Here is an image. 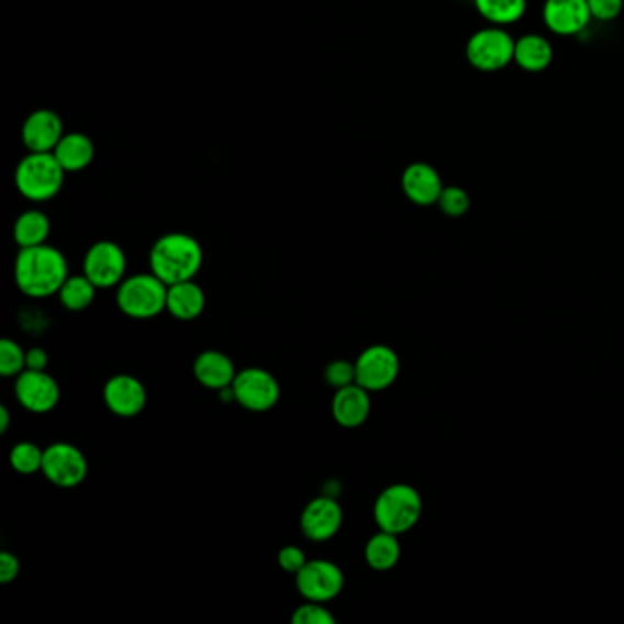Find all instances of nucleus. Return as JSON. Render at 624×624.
I'll list each match as a JSON object with an SVG mask.
<instances>
[{"label":"nucleus","mask_w":624,"mask_h":624,"mask_svg":"<svg viewBox=\"0 0 624 624\" xmlns=\"http://www.w3.org/2000/svg\"><path fill=\"white\" fill-rule=\"evenodd\" d=\"M26 370V352L11 339L0 341V374L2 378H16Z\"/></svg>","instance_id":"nucleus-28"},{"label":"nucleus","mask_w":624,"mask_h":624,"mask_svg":"<svg viewBox=\"0 0 624 624\" xmlns=\"http://www.w3.org/2000/svg\"><path fill=\"white\" fill-rule=\"evenodd\" d=\"M82 274L92 280L98 290L120 286L126 274L125 252L115 242H96L82 258Z\"/></svg>","instance_id":"nucleus-9"},{"label":"nucleus","mask_w":624,"mask_h":624,"mask_svg":"<svg viewBox=\"0 0 624 624\" xmlns=\"http://www.w3.org/2000/svg\"><path fill=\"white\" fill-rule=\"evenodd\" d=\"M54 154L66 172H79V170L87 169L88 165L92 164L96 148H93L92 140L87 134L68 132L60 137V142L54 148Z\"/></svg>","instance_id":"nucleus-21"},{"label":"nucleus","mask_w":624,"mask_h":624,"mask_svg":"<svg viewBox=\"0 0 624 624\" xmlns=\"http://www.w3.org/2000/svg\"><path fill=\"white\" fill-rule=\"evenodd\" d=\"M44 450L32 442L16 444L10 453V466L21 475H35L43 471Z\"/></svg>","instance_id":"nucleus-27"},{"label":"nucleus","mask_w":624,"mask_h":624,"mask_svg":"<svg viewBox=\"0 0 624 624\" xmlns=\"http://www.w3.org/2000/svg\"><path fill=\"white\" fill-rule=\"evenodd\" d=\"M543 21L549 32L560 37H573L587 30L592 21L588 0H546Z\"/></svg>","instance_id":"nucleus-15"},{"label":"nucleus","mask_w":624,"mask_h":624,"mask_svg":"<svg viewBox=\"0 0 624 624\" xmlns=\"http://www.w3.org/2000/svg\"><path fill=\"white\" fill-rule=\"evenodd\" d=\"M96 291H98V288L93 286L92 280L82 274L68 277L57 296H59L60 304L66 310L82 312V310H87L92 304L93 299H96Z\"/></svg>","instance_id":"nucleus-26"},{"label":"nucleus","mask_w":624,"mask_h":624,"mask_svg":"<svg viewBox=\"0 0 624 624\" xmlns=\"http://www.w3.org/2000/svg\"><path fill=\"white\" fill-rule=\"evenodd\" d=\"M291 623L293 624H334L335 617L330 614V610L324 609L323 603H313L308 601L302 604L291 615Z\"/></svg>","instance_id":"nucleus-31"},{"label":"nucleus","mask_w":624,"mask_h":624,"mask_svg":"<svg viewBox=\"0 0 624 624\" xmlns=\"http://www.w3.org/2000/svg\"><path fill=\"white\" fill-rule=\"evenodd\" d=\"M592 19L599 22L615 21L624 8V0H588Z\"/></svg>","instance_id":"nucleus-32"},{"label":"nucleus","mask_w":624,"mask_h":624,"mask_svg":"<svg viewBox=\"0 0 624 624\" xmlns=\"http://www.w3.org/2000/svg\"><path fill=\"white\" fill-rule=\"evenodd\" d=\"M192 372L198 383L211 390L231 389L236 378L235 363L224 352L205 350L194 359Z\"/></svg>","instance_id":"nucleus-19"},{"label":"nucleus","mask_w":624,"mask_h":624,"mask_svg":"<svg viewBox=\"0 0 624 624\" xmlns=\"http://www.w3.org/2000/svg\"><path fill=\"white\" fill-rule=\"evenodd\" d=\"M372 411L370 392L361 385L352 383L343 389L335 390L332 400V416L341 427L357 428L367 422Z\"/></svg>","instance_id":"nucleus-18"},{"label":"nucleus","mask_w":624,"mask_h":624,"mask_svg":"<svg viewBox=\"0 0 624 624\" xmlns=\"http://www.w3.org/2000/svg\"><path fill=\"white\" fill-rule=\"evenodd\" d=\"M401 187L405 197L416 205L427 208L433 203H438L439 194L444 191V181L438 170L434 169L433 165L416 161L411 164L403 170L401 176Z\"/></svg>","instance_id":"nucleus-17"},{"label":"nucleus","mask_w":624,"mask_h":624,"mask_svg":"<svg viewBox=\"0 0 624 624\" xmlns=\"http://www.w3.org/2000/svg\"><path fill=\"white\" fill-rule=\"evenodd\" d=\"M297 590L313 603H330L339 598L345 588V573L330 560H308L296 576Z\"/></svg>","instance_id":"nucleus-8"},{"label":"nucleus","mask_w":624,"mask_h":624,"mask_svg":"<svg viewBox=\"0 0 624 624\" xmlns=\"http://www.w3.org/2000/svg\"><path fill=\"white\" fill-rule=\"evenodd\" d=\"M15 398L24 411L46 414L59 405V383L46 370L26 368L24 372L16 376Z\"/></svg>","instance_id":"nucleus-12"},{"label":"nucleus","mask_w":624,"mask_h":624,"mask_svg":"<svg viewBox=\"0 0 624 624\" xmlns=\"http://www.w3.org/2000/svg\"><path fill=\"white\" fill-rule=\"evenodd\" d=\"M551 60H554V46L543 35L527 33L516 41L513 63L521 66L522 70L537 74L546 70L551 65Z\"/></svg>","instance_id":"nucleus-22"},{"label":"nucleus","mask_w":624,"mask_h":624,"mask_svg":"<svg viewBox=\"0 0 624 624\" xmlns=\"http://www.w3.org/2000/svg\"><path fill=\"white\" fill-rule=\"evenodd\" d=\"M438 205L442 209V213L456 219V216H464L469 211L471 198L461 187H444V191L439 194Z\"/></svg>","instance_id":"nucleus-29"},{"label":"nucleus","mask_w":624,"mask_h":624,"mask_svg":"<svg viewBox=\"0 0 624 624\" xmlns=\"http://www.w3.org/2000/svg\"><path fill=\"white\" fill-rule=\"evenodd\" d=\"M205 310V293L192 280H183L167 288V312L178 321L189 323L202 315Z\"/></svg>","instance_id":"nucleus-20"},{"label":"nucleus","mask_w":624,"mask_h":624,"mask_svg":"<svg viewBox=\"0 0 624 624\" xmlns=\"http://www.w3.org/2000/svg\"><path fill=\"white\" fill-rule=\"evenodd\" d=\"M68 263L57 247H21L15 258V285L24 296L44 299L59 293L68 279Z\"/></svg>","instance_id":"nucleus-1"},{"label":"nucleus","mask_w":624,"mask_h":624,"mask_svg":"<svg viewBox=\"0 0 624 624\" xmlns=\"http://www.w3.org/2000/svg\"><path fill=\"white\" fill-rule=\"evenodd\" d=\"M233 400L249 412H268L280 400V385L264 368H244L231 385Z\"/></svg>","instance_id":"nucleus-7"},{"label":"nucleus","mask_w":624,"mask_h":624,"mask_svg":"<svg viewBox=\"0 0 624 624\" xmlns=\"http://www.w3.org/2000/svg\"><path fill=\"white\" fill-rule=\"evenodd\" d=\"M324 379L335 390L356 383V363L346 361V359L330 363L324 370Z\"/></svg>","instance_id":"nucleus-30"},{"label":"nucleus","mask_w":624,"mask_h":624,"mask_svg":"<svg viewBox=\"0 0 624 624\" xmlns=\"http://www.w3.org/2000/svg\"><path fill=\"white\" fill-rule=\"evenodd\" d=\"M422 497L409 483H394L383 489L374 504V521L381 532H411L422 516Z\"/></svg>","instance_id":"nucleus-4"},{"label":"nucleus","mask_w":624,"mask_h":624,"mask_svg":"<svg viewBox=\"0 0 624 624\" xmlns=\"http://www.w3.org/2000/svg\"><path fill=\"white\" fill-rule=\"evenodd\" d=\"M19 573H21V562L15 555L10 554V551L0 554V582L10 584V582L15 581Z\"/></svg>","instance_id":"nucleus-34"},{"label":"nucleus","mask_w":624,"mask_h":624,"mask_svg":"<svg viewBox=\"0 0 624 624\" xmlns=\"http://www.w3.org/2000/svg\"><path fill=\"white\" fill-rule=\"evenodd\" d=\"M43 475L57 488H77L88 477L87 456L76 445L52 444L44 449Z\"/></svg>","instance_id":"nucleus-10"},{"label":"nucleus","mask_w":624,"mask_h":624,"mask_svg":"<svg viewBox=\"0 0 624 624\" xmlns=\"http://www.w3.org/2000/svg\"><path fill=\"white\" fill-rule=\"evenodd\" d=\"M345 515L337 500L317 497L302 510L301 532L313 543H326L339 533Z\"/></svg>","instance_id":"nucleus-13"},{"label":"nucleus","mask_w":624,"mask_h":624,"mask_svg":"<svg viewBox=\"0 0 624 624\" xmlns=\"http://www.w3.org/2000/svg\"><path fill=\"white\" fill-rule=\"evenodd\" d=\"M104 405L120 417H134L147 405V390L131 374H118L104 383Z\"/></svg>","instance_id":"nucleus-14"},{"label":"nucleus","mask_w":624,"mask_h":624,"mask_svg":"<svg viewBox=\"0 0 624 624\" xmlns=\"http://www.w3.org/2000/svg\"><path fill=\"white\" fill-rule=\"evenodd\" d=\"M277 560H279L282 570L293 573V576H297L308 562L307 555L299 546H285L277 555Z\"/></svg>","instance_id":"nucleus-33"},{"label":"nucleus","mask_w":624,"mask_h":624,"mask_svg":"<svg viewBox=\"0 0 624 624\" xmlns=\"http://www.w3.org/2000/svg\"><path fill=\"white\" fill-rule=\"evenodd\" d=\"M48 365V354L43 348H32L26 352V368L30 370H44Z\"/></svg>","instance_id":"nucleus-35"},{"label":"nucleus","mask_w":624,"mask_h":624,"mask_svg":"<svg viewBox=\"0 0 624 624\" xmlns=\"http://www.w3.org/2000/svg\"><path fill=\"white\" fill-rule=\"evenodd\" d=\"M401 546L398 535L389 532L376 533L367 543L365 559L367 565L376 571H389L400 562Z\"/></svg>","instance_id":"nucleus-23"},{"label":"nucleus","mask_w":624,"mask_h":624,"mask_svg":"<svg viewBox=\"0 0 624 624\" xmlns=\"http://www.w3.org/2000/svg\"><path fill=\"white\" fill-rule=\"evenodd\" d=\"M49 220L43 211L30 209L16 219L13 225V238L19 247H33L46 244L49 236Z\"/></svg>","instance_id":"nucleus-24"},{"label":"nucleus","mask_w":624,"mask_h":624,"mask_svg":"<svg viewBox=\"0 0 624 624\" xmlns=\"http://www.w3.org/2000/svg\"><path fill=\"white\" fill-rule=\"evenodd\" d=\"M167 288L153 271L132 275L118 286L115 302L126 317L147 321L167 310Z\"/></svg>","instance_id":"nucleus-5"},{"label":"nucleus","mask_w":624,"mask_h":624,"mask_svg":"<svg viewBox=\"0 0 624 624\" xmlns=\"http://www.w3.org/2000/svg\"><path fill=\"white\" fill-rule=\"evenodd\" d=\"M515 43L502 26L482 27L467 41V60L480 71L502 70L515 59Z\"/></svg>","instance_id":"nucleus-6"},{"label":"nucleus","mask_w":624,"mask_h":624,"mask_svg":"<svg viewBox=\"0 0 624 624\" xmlns=\"http://www.w3.org/2000/svg\"><path fill=\"white\" fill-rule=\"evenodd\" d=\"M475 5L493 26H510L526 15L527 0H475Z\"/></svg>","instance_id":"nucleus-25"},{"label":"nucleus","mask_w":624,"mask_h":624,"mask_svg":"<svg viewBox=\"0 0 624 624\" xmlns=\"http://www.w3.org/2000/svg\"><path fill=\"white\" fill-rule=\"evenodd\" d=\"M63 136L65 126L54 110H35L22 125V143L27 153H54Z\"/></svg>","instance_id":"nucleus-16"},{"label":"nucleus","mask_w":624,"mask_h":624,"mask_svg":"<svg viewBox=\"0 0 624 624\" xmlns=\"http://www.w3.org/2000/svg\"><path fill=\"white\" fill-rule=\"evenodd\" d=\"M151 271L165 285L192 280L202 269L203 249L194 236L187 233H167L154 242L148 255Z\"/></svg>","instance_id":"nucleus-2"},{"label":"nucleus","mask_w":624,"mask_h":624,"mask_svg":"<svg viewBox=\"0 0 624 624\" xmlns=\"http://www.w3.org/2000/svg\"><path fill=\"white\" fill-rule=\"evenodd\" d=\"M400 376V357L390 346L374 345L356 359V383L368 392H381Z\"/></svg>","instance_id":"nucleus-11"},{"label":"nucleus","mask_w":624,"mask_h":624,"mask_svg":"<svg viewBox=\"0 0 624 624\" xmlns=\"http://www.w3.org/2000/svg\"><path fill=\"white\" fill-rule=\"evenodd\" d=\"M66 170L54 153H27L15 169V186L30 202H48L59 194Z\"/></svg>","instance_id":"nucleus-3"},{"label":"nucleus","mask_w":624,"mask_h":624,"mask_svg":"<svg viewBox=\"0 0 624 624\" xmlns=\"http://www.w3.org/2000/svg\"><path fill=\"white\" fill-rule=\"evenodd\" d=\"M11 423V414L8 411V406L0 405V434L8 433V428H10Z\"/></svg>","instance_id":"nucleus-36"}]
</instances>
